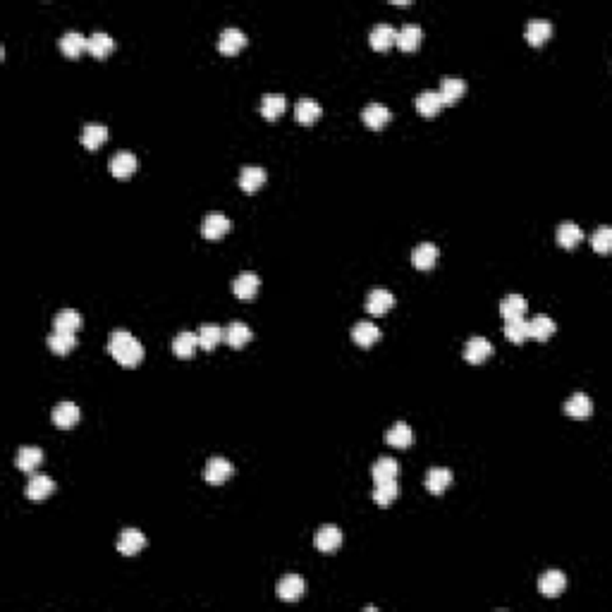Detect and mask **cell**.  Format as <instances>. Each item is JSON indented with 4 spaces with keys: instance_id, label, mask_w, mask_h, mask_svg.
<instances>
[{
    "instance_id": "1",
    "label": "cell",
    "mask_w": 612,
    "mask_h": 612,
    "mask_svg": "<svg viewBox=\"0 0 612 612\" xmlns=\"http://www.w3.org/2000/svg\"><path fill=\"white\" fill-rule=\"evenodd\" d=\"M108 352L125 368L137 366L144 359V347H141V342L130 330H115V333H110V338H108Z\"/></svg>"
},
{
    "instance_id": "2",
    "label": "cell",
    "mask_w": 612,
    "mask_h": 612,
    "mask_svg": "<svg viewBox=\"0 0 612 612\" xmlns=\"http://www.w3.org/2000/svg\"><path fill=\"white\" fill-rule=\"evenodd\" d=\"M232 473H235V464H232L230 459H225V457H211L209 462H206L204 478L209 483H213V486H218V483H225L232 476Z\"/></svg>"
},
{
    "instance_id": "3",
    "label": "cell",
    "mask_w": 612,
    "mask_h": 612,
    "mask_svg": "<svg viewBox=\"0 0 612 612\" xmlns=\"http://www.w3.org/2000/svg\"><path fill=\"white\" fill-rule=\"evenodd\" d=\"M395 306V294L385 287H373L366 297V311L373 316H383L388 314L390 309Z\"/></svg>"
},
{
    "instance_id": "4",
    "label": "cell",
    "mask_w": 612,
    "mask_h": 612,
    "mask_svg": "<svg viewBox=\"0 0 612 612\" xmlns=\"http://www.w3.org/2000/svg\"><path fill=\"white\" fill-rule=\"evenodd\" d=\"M314 543H316V548H318L320 552H333V550H338V548L342 545V531H340L335 524H325V526H320V529L316 531Z\"/></svg>"
},
{
    "instance_id": "5",
    "label": "cell",
    "mask_w": 612,
    "mask_h": 612,
    "mask_svg": "<svg viewBox=\"0 0 612 612\" xmlns=\"http://www.w3.org/2000/svg\"><path fill=\"white\" fill-rule=\"evenodd\" d=\"M304 593H306V584L302 576L290 574L278 584V598L285 600V603H297V600H302Z\"/></svg>"
},
{
    "instance_id": "6",
    "label": "cell",
    "mask_w": 612,
    "mask_h": 612,
    "mask_svg": "<svg viewBox=\"0 0 612 612\" xmlns=\"http://www.w3.org/2000/svg\"><path fill=\"white\" fill-rule=\"evenodd\" d=\"M493 354V344L491 340L481 338V335H476V338H471L467 344H464V359H467L469 364H481L486 362L488 357Z\"/></svg>"
},
{
    "instance_id": "7",
    "label": "cell",
    "mask_w": 612,
    "mask_h": 612,
    "mask_svg": "<svg viewBox=\"0 0 612 612\" xmlns=\"http://www.w3.org/2000/svg\"><path fill=\"white\" fill-rule=\"evenodd\" d=\"M53 491H56L53 478L46 476V473H36V476L29 478L27 488H24V495H27L29 500H46Z\"/></svg>"
},
{
    "instance_id": "8",
    "label": "cell",
    "mask_w": 612,
    "mask_h": 612,
    "mask_svg": "<svg viewBox=\"0 0 612 612\" xmlns=\"http://www.w3.org/2000/svg\"><path fill=\"white\" fill-rule=\"evenodd\" d=\"M259 287H261V278L254 273V270H244V273L237 275L235 283H232V292H235L239 299H251L256 292H259Z\"/></svg>"
},
{
    "instance_id": "9",
    "label": "cell",
    "mask_w": 612,
    "mask_h": 612,
    "mask_svg": "<svg viewBox=\"0 0 612 612\" xmlns=\"http://www.w3.org/2000/svg\"><path fill=\"white\" fill-rule=\"evenodd\" d=\"M565 586H567L565 574H562V572H557V569L545 572V574L538 579V591H541L545 598H557V596H562Z\"/></svg>"
},
{
    "instance_id": "10",
    "label": "cell",
    "mask_w": 612,
    "mask_h": 612,
    "mask_svg": "<svg viewBox=\"0 0 612 612\" xmlns=\"http://www.w3.org/2000/svg\"><path fill=\"white\" fill-rule=\"evenodd\" d=\"M246 46V34L242 32L239 27H225L223 32H220L218 36V48L223 53H228V56H232V53H237L239 48Z\"/></svg>"
},
{
    "instance_id": "11",
    "label": "cell",
    "mask_w": 612,
    "mask_h": 612,
    "mask_svg": "<svg viewBox=\"0 0 612 612\" xmlns=\"http://www.w3.org/2000/svg\"><path fill=\"white\" fill-rule=\"evenodd\" d=\"M137 165H139V161H137V156L132 151H117L110 158V172L115 177H120V180L130 177L137 170Z\"/></svg>"
},
{
    "instance_id": "12",
    "label": "cell",
    "mask_w": 612,
    "mask_h": 612,
    "mask_svg": "<svg viewBox=\"0 0 612 612\" xmlns=\"http://www.w3.org/2000/svg\"><path fill=\"white\" fill-rule=\"evenodd\" d=\"M196 349H199V335L191 333V330H182V333H177L175 340H172V352H175L180 359L194 357Z\"/></svg>"
},
{
    "instance_id": "13",
    "label": "cell",
    "mask_w": 612,
    "mask_h": 612,
    "mask_svg": "<svg viewBox=\"0 0 612 612\" xmlns=\"http://www.w3.org/2000/svg\"><path fill=\"white\" fill-rule=\"evenodd\" d=\"M51 416H53V423H56L58 428H72V426H77L82 412H79V407L75 402H60L56 409H53Z\"/></svg>"
},
{
    "instance_id": "14",
    "label": "cell",
    "mask_w": 612,
    "mask_h": 612,
    "mask_svg": "<svg viewBox=\"0 0 612 612\" xmlns=\"http://www.w3.org/2000/svg\"><path fill=\"white\" fill-rule=\"evenodd\" d=\"M230 228H232L230 218H225L223 213H211V215H206L204 223H201V235H204L206 239H218V237H223Z\"/></svg>"
},
{
    "instance_id": "15",
    "label": "cell",
    "mask_w": 612,
    "mask_h": 612,
    "mask_svg": "<svg viewBox=\"0 0 612 612\" xmlns=\"http://www.w3.org/2000/svg\"><path fill=\"white\" fill-rule=\"evenodd\" d=\"M146 545V536L139 529H125L117 538V550L122 555H137Z\"/></svg>"
},
{
    "instance_id": "16",
    "label": "cell",
    "mask_w": 612,
    "mask_h": 612,
    "mask_svg": "<svg viewBox=\"0 0 612 612\" xmlns=\"http://www.w3.org/2000/svg\"><path fill=\"white\" fill-rule=\"evenodd\" d=\"M266 182V170L261 165H244L239 170V187L246 194H254Z\"/></svg>"
},
{
    "instance_id": "17",
    "label": "cell",
    "mask_w": 612,
    "mask_h": 612,
    "mask_svg": "<svg viewBox=\"0 0 612 612\" xmlns=\"http://www.w3.org/2000/svg\"><path fill=\"white\" fill-rule=\"evenodd\" d=\"M395 38H397V29L388 22L376 24V27L371 29V34H368V41H371V46L376 48V51H385L388 46H392Z\"/></svg>"
},
{
    "instance_id": "18",
    "label": "cell",
    "mask_w": 612,
    "mask_h": 612,
    "mask_svg": "<svg viewBox=\"0 0 612 612\" xmlns=\"http://www.w3.org/2000/svg\"><path fill=\"white\" fill-rule=\"evenodd\" d=\"M416 110L421 113V115H426V117H431V115H436L438 110H440L443 106H447L445 103V98L440 96V91H431V89H428V91H421L416 96Z\"/></svg>"
},
{
    "instance_id": "19",
    "label": "cell",
    "mask_w": 612,
    "mask_h": 612,
    "mask_svg": "<svg viewBox=\"0 0 612 612\" xmlns=\"http://www.w3.org/2000/svg\"><path fill=\"white\" fill-rule=\"evenodd\" d=\"M438 261V246L433 242H421V244L414 246L412 251V263L421 270H428L433 263Z\"/></svg>"
},
{
    "instance_id": "20",
    "label": "cell",
    "mask_w": 612,
    "mask_h": 612,
    "mask_svg": "<svg viewBox=\"0 0 612 612\" xmlns=\"http://www.w3.org/2000/svg\"><path fill=\"white\" fill-rule=\"evenodd\" d=\"M320 113H323L320 103L311 96H302L297 101V106H294V117H297L299 122H304V125H311L314 120H318Z\"/></svg>"
},
{
    "instance_id": "21",
    "label": "cell",
    "mask_w": 612,
    "mask_h": 612,
    "mask_svg": "<svg viewBox=\"0 0 612 612\" xmlns=\"http://www.w3.org/2000/svg\"><path fill=\"white\" fill-rule=\"evenodd\" d=\"M251 335H254V333H251V328L246 323H242V320H235V323H230L228 328L223 330V340L235 349L244 347V344L251 340Z\"/></svg>"
},
{
    "instance_id": "22",
    "label": "cell",
    "mask_w": 612,
    "mask_h": 612,
    "mask_svg": "<svg viewBox=\"0 0 612 612\" xmlns=\"http://www.w3.org/2000/svg\"><path fill=\"white\" fill-rule=\"evenodd\" d=\"M526 38H529V43H534V46H541V43H545L548 38H550L552 34V24L548 22V19L543 17H534L526 22Z\"/></svg>"
},
{
    "instance_id": "23",
    "label": "cell",
    "mask_w": 612,
    "mask_h": 612,
    "mask_svg": "<svg viewBox=\"0 0 612 612\" xmlns=\"http://www.w3.org/2000/svg\"><path fill=\"white\" fill-rule=\"evenodd\" d=\"M565 412L569 414V416H574V419H584V416H589V414L593 412V402H591V397L586 392H574V395L567 397Z\"/></svg>"
},
{
    "instance_id": "24",
    "label": "cell",
    "mask_w": 612,
    "mask_h": 612,
    "mask_svg": "<svg viewBox=\"0 0 612 612\" xmlns=\"http://www.w3.org/2000/svg\"><path fill=\"white\" fill-rule=\"evenodd\" d=\"M82 328V314L77 309H62L56 314L53 318V330H60V333H77Z\"/></svg>"
},
{
    "instance_id": "25",
    "label": "cell",
    "mask_w": 612,
    "mask_h": 612,
    "mask_svg": "<svg viewBox=\"0 0 612 612\" xmlns=\"http://www.w3.org/2000/svg\"><path fill=\"white\" fill-rule=\"evenodd\" d=\"M421 38H423V29L419 27V24L409 22V24H404V27L397 32V38H395V43H397L402 51H414V48L421 43Z\"/></svg>"
},
{
    "instance_id": "26",
    "label": "cell",
    "mask_w": 612,
    "mask_h": 612,
    "mask_svg": "<svg viewBox=\"0 0 612 612\" xmlns=\"http://www.w3.org/2000/svg\"><path fill=\"white\" fill-rule=\"evenodd\" d=\"M450 483H452V471H450V469H445V467L428 469V473H426V488L433 493V495H440V493L445 491Z\"/></svg>"
},
{
    "instance_id": "27",
    "label": "cell",
    "mask_w": 612,
    "mask_h": 612,
    "mask_svg": "<svg viewBox=\"0 0 612 612\" xmlns=\"http://www.w3.org/2000/svg\"><path fill=\"white\" fill-rule=\"evenodd\" d=\"M378 338H381V330H378V325L371 323V320H359V323L352 328V340L357 344H362V347H371Z\"/></svg>"
},
{
    "instance_id": "28",
    "label": "cell",
    "mask_w": 612,
    "mask_h": 612,
    "mask_svg": "<svg viewBox=\"0 0 612 612\" xmlns=\"http://www.w3.org/2000/svg\"><path fill=\"white\" fill-rule=\"evenodd\" d=\"M552 333H555V320H552L548 314H536L534 318L529 320V338L545 342Z\"/></svg>"
},
{
    "instance_id": "29",
    "label": "cell",
    "mask_w": 612,
    "mask_h": 612,
    "mask_svg": "<svg viewBox=\"0 0 612 612\" xmlns=\"http://www.w3.org/2000/svg\"><path fill=\"white\" fill-rule=\"evenodd\" d=\"M362 120L366 122L371 130H381L385 122L390 120V108L383 106V103H368L362 110Z\"/></svg>"
},
{
    "instance_id": "30",
    "label": "cell",
    "mask_w": 612,
    "mask_h": 612,
    "mask_svg": "<svg viewBox=\"0 0 612 612\" xmlns=\"http://www.w3.org/2000/svg\"><path fill=\"white\" fill-rule=\"evenodd\" d=\"M526 309H529L526 299L521 297V294H517V292L507 294V297L500 302V314H502V318H505V320H510V318H521V316L526 314Z\"/></svg>"
},
{
    "instance_id": "31",
    "label": "cell",
    "mask_w": 612,
    "mask_h": 612,
    "mask_svg": "<svg viewBox=\"0 0 612 612\" xmlns=\"http://www.w3.org/2000/svg\"><path fill=\"white\" fill-rule=\"evenodd\" d=\"M41 462H43L41 447H32V445L19 447L17 455H14V464H17V469H22V471H34Z\"/></svg>"
},
{
    "instance_id": "32",
    "label": "cell",
    "mask_w": 612,
    "mask_h": 612,
    "mask_svg": "<svg viewBox=\"0 0 612 612\" xmlns=\"http://www.w3.org/2000/svg\"><path fill=\"white\" fill-rule=\"evenodd\" d=\"M60 48L65 56L79 58V53L89 48V36H84L82 32H65L60 38Z\"/></svg>"
},
{
    "instance_id": "33",
    "label": "cell",
    "mask_w": 612,
    "mask_h": 612,
    "mask_svg": "<svg viewBox=\"0 0 612 612\" xmlns=\"http://www.w3.org/2000/svg\"><path fill=\"white\" fill-rule=\"evenodd\" d=\"M113 48H115V38H113L108 32H93L91 36H89V48H86V51L91 53V56L106 58Z\"/></svg>"
},
{
    "instance_id": "34",
    "label": "cell",
    "mask_w": 612,
    "mask_h": 612,
    "mask_svg": "<svg viewBox=\"0 0 612 612\" xmlns=\"http://www.w3.org/2000/svg\"><path fill=\"white\" fill-rule=\"evenodd\" d=\"M106 139H108V127L101 125V122H89L82 130V144L91 151L98 149Z\"/></svg>"
},
{
    "instance_id": "35",
    "label": "cell",
    "mask_w": 612,
    "mask_h": 612,
    "mask_svg": "<svg viewBox=\"0 0 612 612\" xmlns=\"http://www.w3.org/2000/svg\"><path fill=\"white\" fill-rule=\"evenodd\" d=\"M287 108V98L283 93H266L261 98V113H263L268 120H275L278 115H283V110Z\"/></svg>"
},
{
    "instance_id": "36",
    "label": "cell",
    "mask_w": 612,
    "mask_h": 612,
    "mask_svg": "<svg viewBox=\"0 0 612 612\" xmlns=\"http://www.w3.org/2000/svg\"><path fill=\"white\" fill-rule=\"evenodd\" d=\"M199 347L206 349V352H211V349H215L220 344V340H223V328L220 325H213V323H206L199 328Z\"/></svg>"
},
{
    "instance_id": "37",
    "label": "cell",
    "mask_w": 612,
    "mask_h": 612,
    "mask_svg": "<svg viewBox=\"0 0 612 612\" xmlns=\"http://www.w3.org/2000/svg\"><path fill=\"white\" fill-rule=\"evenodd\" d=\"M77 344V333H60V330H53L48 335V347L56 354H67L72 352Z\"/></svg>"
},
{
    "instance_id": "38",
    "label": "cell",
    "mask_w": 612,
    "mask_h": 612,
    "mask_svg": "<svg viewBox=\"0 0 612 612\" xmlns=\"http://www.w3.org/2000/svg\"><path fill=\"white\" fill-rule=\"evenodd\" d=\"M385 440H388L392 447H409V445H412V440H414V433H412V428H409V423L397 421V423H395V426L388 431Z\"/></svg>"
},
{
    "instance_id": "39",
    "label": "cell",
    "mask_w": 612,
    "mask_h": 612,
    "mask_svg": "<svg viewBox=\"0 0 612 612\" xmlns=\"http://www.w3.org/2000/svg\"><path fill=\"white\" fill-rule=\"evenodd\" d=\"M581 239H584V230H581L576 223H572V220H567V223H562L560 228H557V242H560L562 246H567V249L576 246Z\"/></svg>"
},
{
    "instance_id": "40",
    "label": "cell",
    "mask_w": 612,
    "mask_h": 612,
    "mask_svg": "<svg viewBox=\"0 0 612 612\" xmlns=\"http://www.w3.org/2000/svg\"><path fill=\"white\" fill-rule=\"evenodd\" d=\"M397 471H399V464L395 462L392 457H381L376 464H373V469H371L373 481H376V483L392 481V478H397Z\"/></svg>"
},
{
    "instance_id": "41",
    "label": "cell",
    "mask_w": 612,
    "mask_h": 612,
    "mask_svg": "<svg viewBox=\"0 0 612 612\" xmlns=\"http://www.w3.org/2000/svg\"><path fill=\"white\" fill-rule=\"evenodd\" d=\"M505 335H507V340L521 344L524 340H529V320H524V316H521V318L505 320Z\"/></svg>"
},
{
    "instance_id": "42",
    "label": "cell",
    "mask_w": 612,
    "mask_h": 612,
    "mask_svg": "<svg viewBox=\"0 0 612 612\" xmlns=\"http://www.w3.org/2000/svg\"><path fill=\"white\" fill-rule=\"evenodd\" d=\"M464 91H467V82L462 77H445L440 82V96L445 98V103L457 101Z\"/></svg>"
},
{
    "instance_id": "43",
    "label": "cell",
    "mask_w": 612,
    "mask_h": 612,
    "mask_svg": "<svg viewBox=\"0 0 612 612\" xmlns=\"http://www.w3.org/2000/svg\"><path fill=\"white\" fill-rule=\"evenodd\" d=\"M397 493H399V488H397V481H395V478H392V481H381V483H376L373 500H376L381 507H388L390 502L397 497Z\"/></svg>"
},
{
    "instance_id": "44",
    "label": "cell",
    "mask_w": 612,
    "mask_h": 612,
    "mask_svg": "<svg viewBox=\"0 0 612 612\" xmlns=\"http://www.w3.org/2000/svg\"><path fill=\"white\" fill-rule=\"evenodd\" d=\"M591 244H593V249L598 251V254H608L612 249V228L610 225H600V228L593 232V237H591Z\"/></svg>"
}]
</instances>
